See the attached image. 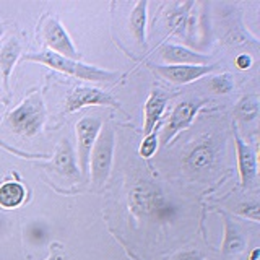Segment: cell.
<instances>
[{
	"label": "cell",
	"instance_id": "cell-11",
	"mask_svg": "<svg viewBox=\"0 0 260 260\" xmlns=\"http://www.w3.org/2000/svg\"><path fill=\"white\" fill-rule=\"evenodd\" d=\"M54 165H55L57 171H59L63 177L70 179V181H75V179H78L80 173H78L75 156H73V151H72V146H70L69 140H62L60 145L57 146Z\"/></svg>",
	"mask_w": 260,
	"mask_h": 260
},
{
	"label": "cell",
	"instance_id": "cell-10",
	"mask_svg": "<svg viewBox=\"0 0 260 260\" xmlns=\"http://www.w3.org/2000/svg\"><path fill=\"white\" fill-rule=\"evenodd\" d=\"M236 148H238V165L239 174L244 187L254 185L257 177V158L255 153L250 150V146L244 143L239 135H236Z\"/></svg>",
	"mask_w": 260,
	"mask_h": 260
},
{
	"label": "cell",
	"instance_id": "cell-12",
	"mask_svg": "<svg viewBox=\"0 0 260 260\" xmlns=\"http://www.w3.org/2000/svg\"><path fill=\"white\" fill-rule=\"evenodd\" d=\"M161 57L166 63H189V65H202L208 62V57L195 54L182 46L168 44L161 49Z\"/></svg>",
	"mask_w": 260,
	"mask_h": 260
},
{
	"label": "cell",
	"instance_id": "cell-25",
	"mask_svg": "<svg viewBox=\"0 0 260 260\" xmlns=\"http://www.w3.org/2000/svg\"><path fill=\"white\" fill-rule=\"evenodd\" d=\"M176 260H202L199 252H184V254L177 255Z\"/></svg>",
	"mask_w": 260,
	"mask_h": 260
},
{
	"label": "cell",
	"instance_id": "cell-28",
	"mask_svg": "<svg viewBox=\"0 0 260 260\" xmlns=\"http://www.w3.org/2000/svg\"><path fill=\"white\" fill-rule=\"evenodd\" d=\"M47 260H57V258H55V257H54V255H52V257H49V258H47Z\"/></svg>",
	"mask_w": 260,
	"mask_h": 260
},
{
	"label": "cell",
	"instance_id": "cell-5",
	"mask_svg": "<svg viewBox=\"0 0 260 260\" xmlns=\"http://www.w3.org/2000/svg\"><path fill=\"white\" fill-rule=\"evenodd\" d=\"M43 36L46 39V44L54 51V54L62 55L65 59H77L78 52L73 47L72 41L67 35V31L62 28V24L55 20H47L43 28Z\"/></svg>",
	"mask_w": 260,
	"mask_h": 260
},
{
	"label": "cell",
	"instance_id": "cell-16",
	"mask_svg": "<svg viewBox=\"0 0 260 260\" xmlns=\"http://www.w3.org/2000/svg\"><path fill=\"white\" fill-rule=\"evenodd\" d=\"M213 158H215L213 148L207 143H202L199 146H195V148L190 151L189 158H187V162H189V166L192 169H205L213 162Z\"/></svg>",
	"mask_w": 260,
	"mask_h": 260
},
{
	"label": "cell",
	"instance_id": "cell-21",
	"mask_svg": "<svg viewBox=\"0 0 260 260\" xmlns=\"http://www.w3.org/2000/svg\"><path fill=\"white\" fill-rule=\"evenodd\" d=\"M47 238V230L43 223H32L28 228V239L32 244H41L44 242V239Z\"/></svg>",
	"mask_w": 260,
	"mask_h": 260
},
{
	"label": "cell",
	"instance_id": "cell-20",
	"mask_svg": "<svg viewBox=\"0 0 260 260\" xmlns=\"http://www.w3.org/2000/svg\"><path fill=\"white\" fill-rule=\"evenodd\" d=\"M210 88L216 93H228L233 89V80L230 75H221V77H215L210 81Z\"/></svg>",
	"mask_w": 260,
	"mask_h": 260
},
{
	"label": "cell",
	"instance_id": "cell-1",
	"mask_svg": "<svg viewBox=\"0 0 260 260\" xmlns=\"http://www.w3.org/2000/svg\"><path fill=\"white\" fill-rule=\"evenodd\" d=\"M28 60H35V62H41L51 67L54 70H59L63 73H69L72 77H77L81 80H91V81H108L112 80L117 73L114 72H108V70H101L96 67H89L86 63H80L75 60L65 59L62 55H57L52 51L47 52H41V54H32V55H26Z\"/></svg>",
	"mask_w": 260,
	"mask_h": 260
},
{
	"label": "cell",
	"instance_id": "cell-9",
	"mask_svg": "<svg viewBox=\"0 0 260 260\" xmlns=\"http://www.w3.org/2000/svg\"><path fill=\"white\" fill-rule=\"evenodd\" d=\"M165 200L159 192L150 184L137 185L130 195V205H132L134 213L137 215H148L154 213V210L159 207V203Z\"/></svg>",
	"mask_w": 260,
	"mask_h": 260
},
{
	"label": "cell",
	"instance_id": "cell-4",
	"mask_svg": "<svg viewBox=\"0 0 260 260\" xmlns=\"http://www.w3.org/2000/svg\"><path fill=\"white\" fill-rule=\"evenodd\" d=\"M101 130V120L98 117H83L77 124V140H78V159L80 169L83 174H88L89 171V158L98 134Z\"/></svg>",
	"mask_w": 260,
	"mask_h": 260
},
{
	"label": "cell",
	"instance_id": "cell-26",
	"mask_svg": "<svg viewBox=\"0 0 260 260\" xmlns=\"http://www.w3.org/2000/svg\"><path fill=\"white\" fill-rule=\"evenodd\" d=\"M250 260H260V249H254V250H252Z\"/></svg>",
	"mask_w": 260,
	"mask_h": 260
},
{
	"label": "cell",
	"instance_id": "cell-24",
	"mask_svg": "<svg viewBox=\"0 0 260 260\" xmlns=\"http://www.w3.org/2000/svg\"><path fill=\"white\" fill-rule=\"evenodd\" d=\"M236 65H238V69L241 70H246L252 65V57L247 55V54H241L238 59H236Z\"/></svg>",
	"mask_w": 260,
	"mask_h": 260
},
{
	"label": "cell",
	"instance_id": "cell-6",
	"mask_svg": "<svg viewBox=\"0 0 260 260\" xmlns=\"http://www.w3.org/2000/svg\"><path fill=\"white\" fill-rule=\"evenodd\" d=\"M117 106L116 100L108 93L101 91L98 88H89V86H80L69 94L67 103H65V109L69 112L77 111L85 108V106Z\"/></svg>",
	"mask_w": 260,
	"mask_h": 260
},
{
	"label": "cell",
	"instance_id": "cell-3",
	"mask_svg": "<svg viewBox=\"0 0 260 260\" xmlns=\"http://www.w3.org/2000/svg\"><path fill=\"white\" fill-rule=\"evenodd\" d=\"M112 151H114V130L111 128V125H104L101 134L96 138L91 151V158H89L91 179L98 185L108 181L112 166Z\"/></svg>",
	"mask_w": 260,
	"mask_h": 260
},
{
	"label": "cell",
	"instance_id": "cell-14",
	"mask_svg": "<svg viewBox=\"0 0 260 260\" xmlns=\"http://www.w3.org/2000/svg\"><path fill=\"white\" fill-rule=\"evenodd\" d=\"M24 192L23 185L18 182H5L4 185H0V207L12 210L20 207L24 200Z\"/></svg>",
	"mask_w": 260,
	"mask_h": 260
},
{
	"label": "cell",
	"instance_id": "cell-15",
	"mask_svg": "<svg viewBox=\"0 0 260 260\" xmlns=\"http://www.w3.org/2000/svg\"><path fill=\"white\" fill-rule=\"evenodd\" d=\"M20 52H21L20 43L15 38L8 41V43L2 47V51H0V69L4 72L5 80L8 78V75H10V72L13 69L16 59H18Z\"/></svg>",
	"mask_w": 260,
	"mask_h": 260
},
{
	"label": "cell",
	"instance_id": "cell-7",
	"mask_svg": "<svg viewBox=\"0 0 260 260\" xmlns=\"http://www.w3.org/2000/svg\"><path fill=\"white\" fill-rule=\"evenodd\" d=\"M203 104V101H184L181 104H177V108L173 111L169 117V122L166 125V130L162 132V143H168L171 138H173L177 132H181L185 127L190 125L192 119L195 117V114L200 109V106Z\"/></svg>",
	"mask_w": 260,
	"mask_h": 260
},
{
	"label": "cell",
	"instance_id": "cell-2",
	"mask_svg": "<svg viewBox=\"0 0 260 260\" xmlns=\"http://www.w3.org/2000/svg\"><path fill=\"white\" fill-rule=\"evenodd\" d=\"M44 117H46L44 104L41 96L36 93L31 94L28 100H24L13 112H10L7 122L13 132L24 137H32L43 127Z\"/></svg>",
	"mask_w": 260,
	"mask_h": 260
},
{
	"label": "cell",
	"instance_id": "cell-27",
	"mask_svg": "<svg viewBox=\"0 0 260 260\" xmlns=\"http://www.w3.org/2000/svg\"><path fill=\"white\" fill-rule=\"evenodd\" d=\"M2 35H4V28H2V24H0V38H2Z\"/></svg>",
	"mask_w": 260,
	"mask_h": 260
},
{
	"label": "cell",
	"instance_id": "cell-23",
	"mask_svg": "<svg viewBox=\"0 0 260 260\" xmlns=\"http://www.w3.org/2000/svg\"><path fill=\"white\" fill-rule=\"evenodd\" d=\"M238 211L246 218H250L252 221L258 223V205L257 203H252V205H242L238 208Z\"/></svg>",
	"mask_w": 260,
	"mask_h": 260
},
{
	"label": "cell",
	"instance_id": "cell-17",
	"mask_svg": "<svg viewBox=\"0 0 260 260\" xmlns=\"http://www.w3.org/2000/svg\"><path fill=\"white\" fill-rule=\"evenodd\" d=\"M145 24H146V2H138L130 15V28L135 39L140 44H145Z\"/></svg>",
	"mask_w": 260,
	"mask_h": 260
},
{
	"label": "cell",
	"instance_id": "cell-18",
	"mask_svg": "<svg viewBox=\"0 0 260 260\" xmlns=\"http://www.w3.org/2000/svg\"><path fill=\"white\" fill-rule=\"evenodd\" d=\"M244 247V241L242 236L238 233L234 226L228 224L226 228V239H224V252L228 254H234V252H239Z\"/></svg>",
	"mask_w": 260,
	"mask_h": 260
},
{
	"label": "cell",
	"instance_id": "cell-13",
	"mask_svg": "<svg viewBox=\"0 0 260 260\" xmlns=\"http://www.w3.org/2000/svg\"><path fill=\"white\" fill-rule=\"evenodd\" d=\"M165 108H166V96L159 89H154L145 104V127H143L145 135H150L153 132V128L156 127Z\"/></svg>",
	"mask_w": 260,
	"mask_h": 260
},
{
	"label": "cell",
	"instance_id": "cell-8",
	"mask_svg": "<svg viewBox=\"0 0 260 260\" xmlns=\"http://www.w3.org/2000/svg\"><path fill=\"white\" fill-rule=\"evenodd\" d=\"M215 69V65H161V67H156V72L173 83L184 85L207 75Z\"/></svg>",
	"mask_w": 260,
	"mask_h": 260
},
{
	"label": "cell",
	"instance_id": "cell-22",
	"mask_svg": "<svg viewBox=\"0 0 260 260\" xmlns=\"http://www.w3.org/2000/svg\"><path fill=\"white\" fill-rule=\"evenodd\" d=\"M156 146H158V143H156V134L151 132L150 135H146V138H145L142 146H140V156H143V158L153 156V153L156 151Z\"/></svg>",
	"mask_w": 260,
	"mask_h": 260
},
{
	"label": "cell",
	"instance_id": "cell-19",
	"mask_svg": "<svg viewBox=\"0 0 260 260\" xmlns=\"http://www.w3.org/2000/svg\"><path fill=\"white\" fill-rule=\"evenodd\" d=\"M257 111H258V100L257 96H249L244 98L239 104L238 114L246 120H252L254 117H257Z\"/></svg>",
	"mask_w": 260,
	"mask_h": 260
}]
</instances>
